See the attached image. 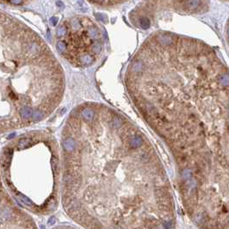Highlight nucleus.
Listing matches in <instances>:
<instances>
[{"instance_id":"1","label":"nucleus","mask_w":229,"mask_h":229,"mask_svg":"<svg viewBox=\"0 0 229 229\" xmlns=\"http://www.w3.org/2000/svg\"><path fill=\"white\" fill-rule=\"evenodd\" d=\"M108 158L66 153L62 203L85 229H175L168 177L147 153Z\"/></svg>"},{"instance_id":"2","label":"nucleus","mask_w":229,"mask_h":229,"mask_svg":"<svg viewBox=\"0 0 229 229\" xmlns=\"http://www.w3.org/2000/svg\"><path fill=\"white\" fill-rule=\"evenodd\" d=\"M61 68L42 38L0 10V134L45 118L59 104Z\"/></svg>"},{"instance_id":"3","label":"nucleus","mask_w":229,"mask_h":229,"mask_svg":"<svg viewBox=\"0 0 229 229\" xmlns=\"http://www.w3.org/2000/svg\"><path fill=\"white\" fill-rule=\"evenodd\" d=\"M57 35L59 51L77 66L91 65L102 49L99 29L87 18H74L65 22Z\"/></svg>"},{"instance_id":"4","label":"nucleus","mask_w":229,"mask_h":229,"mask_svg":"<svg viewBox=\"0 0 229 229\" xmlns=\"http://www.w3.org/2000/svg\"><path fill=\"white\" fill-rule=\"evenodd\" d=\"M53 229H77L75 228H72V227H70V226H60V227H57Z\"/></svg>"}]
</instances>
